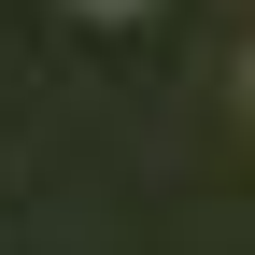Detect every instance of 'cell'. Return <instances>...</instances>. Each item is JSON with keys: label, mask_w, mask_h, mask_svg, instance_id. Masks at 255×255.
I'll list each match as a JSON object with an SVG mask.
<instances>
[{"label": "cell", "mask_w": 255, "mask_h": 255, "mask_svg": "<svg viewBox=\"0 0 255 255\" xmlns=\"http://www.w3.org/2000/svg\"><path fill=\"white\" fill-rule=\"evenodd\" d=\"M71 14H156V0H71Z\"/></svg>", "instance_id": "obj_1"}]
</instances>
